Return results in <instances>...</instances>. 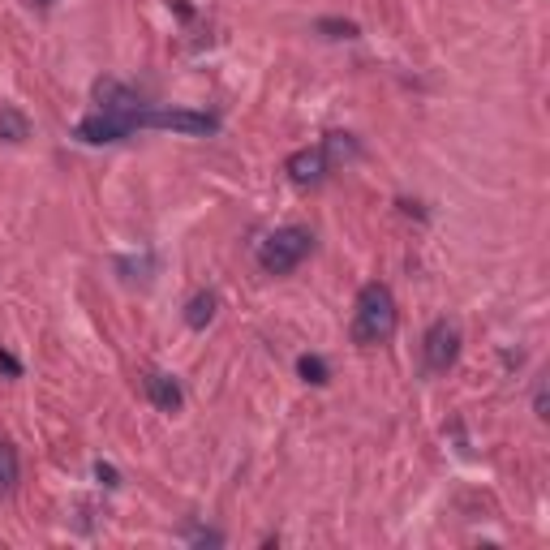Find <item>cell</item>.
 <instances>
[{
	"label": "cell",
	"mask_w": 550,
	"mask_h": 550,
	"mask_svg": "<svg viewBox=\"0 0 550 550\" xmlns=\"http://www.w3.org/2000/svg\"><path fill=\"white\" fill-rule=\"evenodd\" d=\"M396 336V297L387 284H366L357 293V314H353V340L361 349H374V344Z\"/></svg>",
	"instance_id": "obj_1"
},
{
	"label": "cell",
	"mask_w": 550,
	"mask_h": 550,
	"mask_svg": "<svg viewBox=\"0 0 550 550\" xmlns=\"http://www.w3.org/2000/svg\"><path fill=\"white\" fill-rule=\"evenodd\" d=\"M310 245H314V237L306 228H275V233L258 245V267L267 275H288L306 263Z\"/></svg>",
	"instance_id": "obj_2"
},
{
	"label": "cell",
	"mask_w": 550,
	"mask_h": 550,
	"mask_svg": "<svg viewBox=\"0 0 550 550\" xmlns=\"http://www.w3.org/2000/svg\"><path fill=\"white\" fill-rule=\"evenodd\" d=\"M138 129H172V134H215V117L207 112H190V108H142L138 112Z\"/></svg>",
	"instance_id": "obj_3"
},
{
	"label": "cell",
	"mask_w": 550,
	"mask_h": 550,
	"mask_svg": "<svg viewBox=\"0 0 550 550\" xmlns=\"http://www.w3.org/2000/svg\"><path fill=\"white\" fill-rule=\"evenodd\" d=\"M422 353H426V370L430 374H447V370L456 366V357H460V327L447 323V318L430 323Z\"/></svg>",
	"instance_id": "obj_4"
},
{
	"label": "cell",
	"mask_w": 550,
	"mask_h": 550,
	"mask_svg": "<svg viewBox=\"0 0 550 550\" xmlns=\"http://www.w3.org/2000/svg\"><path fill=\"white\" fill-rule=\"evenodd\" d=\"M138 129V117H121V112H95L78 125V138L91 142V147H104V142H121Z\"/></svg>",
	"instance_id": "obj_5"
},
{
	"label": "cell",
	"mask_w": 550,
	"mask_h": 550,
	"mask_svg": "<svg viewBox=\"0 0 550 550\" xmlns=\"http://www.w3.org/2000/svg\"><path fill=\"white\" fill-rule=\"evenodd\" d=\"M95 99H99V112H121V117H138L142 104L129 86L112 82V78H99L95 82Z\"/></svg>",
	"instance_id": "obj_6"
},
{
	"label": "cell",
	"mask_w": 550,
	"mask_h": 550,
	"mask_svg": "<svg viewBox=\"0 0 550 550\" xmlns=\"http://www.w3.org/2000/svg\"><path fill=\"white\" fill-rule=\"evenodd\" d=\"M288 177L297 185H318L327 177V151L323 147H306L297 155H288Z\"/></svg>",
	"instance_id": "obj_7"
},
{
	"label": "cell",
	"mask_w": 550,
	"mask_h": 550,
	"mask_svg": "<svg viewBox=\"0 0 550 550\" xmlns=\"http://www.w3.org/2000/svg\"><path fill=\"white\" fill-rule=\"evenodd\" d=\"M147 396H151L155 409H164V413H177L181 400H185L172 374H147Z\"/></svg>",
	"instance_id": "obj_8"
},
{
	"label": "cell",
	"mask_w": 550,
	"mask_h": 550,
	"mask_svg": "<svg viewBox=\"0 0 550 550\" xmlns=\"http://www.w3.org/2000/svg\"><path fill=\"white\" fill-rule=\"evenodd\" d=\"M215 310H220V297H215V293H194L190 306H185V323H190L194 331H202V327H211Z\"/></svg>",
	"instance_id": "obj_9"
},
{
	"label": "cell",
	"mask_w": 550,
	"mask_h": 550,
	"mask_svg": "<svg viewBox=\"0 0 550 550\" xmlns=\"http://www.w3.org/2000/svg\"><path fill=\"white\" fill-rule=\"evenodd\" d=\"M31 138V121L18 108H0V142H26Z\"/></svg>",
	"instance_id": "obj_10"
},
{
	"label": "cell",
	"mask_w": 550,
	"mask_h": 550,
	"mask_svg": "<svg viewBox=\"0 0 550 550\" xmlns=\"http://www.w3.org/2000/svg\"><path fill=\"white\" fill-rule=\"evenodd\" d=\"M18 486V452H13L9 439H0V490Z\"/></svg>",
	"instance_id": "obj_11"
},
{
	"label": "cell",
	"mask_w": 550,
	"mask_h": 550,
	"mask_svg": "<svg viewBox=\"0 0 550 550\" xmlns=\"http://www.w3.org/2000/svg\"><path fill=\"white\" fill-rule=\"evenodd\" d=\"M297 370H301V379L306 383H314V387H323L327 379H331V370H327V361L323 357H314V353H306L297 361Z\"/></svg>",
	"instance_id": "obj_12"
},
{
	"label": "cell",
	"mask_w": 550,
	"mask_h": 550,
	"mask_svg": "<svg viewBox=\"0 0 550 550\" xmlns=\"http://www.w3.org/2000/svg\"><path fill=\"white\" fill-rule=\"evenodd\" d=\"M318 31H327L331 39H357V26L353 22H327L323 18V22H318Z\"/></svg>",
	"instance_id": "obj_13"
},
{
	"label": "cell",
	"mask_w": 550,
	"mask_h": 550,
	"mask_svg": "<svg viewBox=\"0 0 550 550\" xmlns=\"http://www.w3.org/2000/svg\"><path fill=\"white\" fill-rule=\"evenodd\" d=\"M0 370H5L9 379H22V361H18V357H9L5 349H0Z\"/></svg>",
	"instance_id": "obj_14"
},
{
	"label": "cell",
	"mask_w": 550,
	"mask_h": 550,
	"mask_svg": "<svg viewBox=\"0 0 550 550\" xmlns=\"http://www.w3.org/2000/svg\"><path fill=\"white\" fill-rule=\"evenodd\" d=\"M95 477H99L104 486H121V482H117V469H112V465H95Z\"/></svg>",
	"instance_id": "obj_15"
},
{
	"label": "cell",
	"mask_w": 550,
	"mask_h": 550,
	"mask_svg": "<svg viewBox=\"0 0 550 550\" xmlns=\"http://www.w3.org/2000/svg\"><path fill=\"white\" fill-rule=\"evenodd\" d=\"M533 409H538V417H546V387H538V396H533Z\"/></svg>",
	"instance_id": "obj_16"
}]
</instances>
